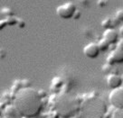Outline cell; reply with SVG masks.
Listing matches in <instances>:
<instances>
[{
	"label": "cell",
	"instance_id": "6",
	"mask_svg": "<svg viewBox=\"0 0 123 118\" xmlns=\"http://www.w3.org/2000/svg\"><path fill=\"white\" fill-rule=\"evenodd\" d=\"M100 52V51L96 42H90L83 48V54L89 59H96Z\"/></svg>",
	"mask_w": 123,
	"mask_h": 118
},
{
	"label": "cell",
	"instance_id": "17",
	"mask_svg": "<svg viewBox=\"0 0 123 118\" xmlns=\"http://www.w3.org/2000/svg\"><path fill=\"white\" fill-rule=\"evenodd\" d=\"M81 11H79L78 9L76 10V12H75V14H74V15H73V19H75V20H78L80 17H81Z\"/></svg>",
	"mask_w": 123,
	"mask_h": 118
},
{
	"label": "cell",
	"instance_id": "11",
	"mask_svg": "<svg viewBox=\"0 0 123 118\" xmlns=\"http://www.w3.org/2000/svg\"><path fill=\"white\" fill-rule=\"evenodd\" d=\"M0 12H1V14H2V15H6L7 17L14 16V12H13V10H12L11 8H8V7L2 8V9L0 10Z\"/></svg>",
	"mask_w": 123,
	"mask_h": 118
},
{
	"label": "cell",
	"instance_id": "20",
	"mask_svg": "<svg viewBox=\"0 0 123 118\" xmlns=\"http://www.w3.org/2000/svg\"><path fill=\"white\" fill-rule=\"evenodd\" d=\"M3 114H4V111H3V109L0 107V117H3Z\"/></svg>",
	"mask_w": 123,
	"mask_h": 118
},
{
	"label": "cell",
	"instance_id": "21",
	"mask_svg": "<svg viewBox=\"0 0 123 118\" xmlns=\"http://www.w3.org/2000/svg\"><path fill=\"white\" fill-rule=\"evenodd\" d=\"M0 118H4V117H0Z\"/></svg>",
	"mask_w": 123,
	"mask_h": 118
},
{
	"label": "cell",
	"instance_id": "19",
	"mask_svg": "<svg viewBox=\"0 0 123 118\" xmlns=\"http://www.w3.org/2000/svg\"><path fill=\"white\" fill-rule=\"evenodd\" d=\"M118 33H119V35H120V36L123 38V25L120 26V28H119V30Z\"/></svg>",
	"mask_w": 123,
	"mask_h": 118
},
{
	"label": "cell",
	"instance_id": "13",
	"mask_svg": "<svg viewBox=\"0 0 123 118\" xmlns=\"http://www.w3.org/2000/svg\"><path fill=\"white\" fill-rule=\"evenodd\" d=\"M112 118H123V109H115L112 114Z\"/></svg>",
	"mask_w": 123,
	"mask_h": 118
},
{
	"label": "cell",
	"instance_id": "3",
	"mask_svg": "<svg viewBox=\"0 0 123 118\" xmlns=\"http://www.w3.org/2000/svg\"><path fill=\"white\" fill-rule=\"evenodd\" d=\"M109 101L115 109H123V87L111 90Z\"/></svg>",
	"mask_w": 123,
	"mask_h": 118
},
{
	"label": "cell",
	"instance_id": "18",
	"mask_svg": "<svg viewBox=\"0 0 123 118\" xmlns=\"http://www.w3.org/2000/svg\"><path fill=\"white\" fill-rule=\"evenodd\" d=\"M98 5L100 7H104L106 6V2L105 1H98Z\"/></svg>",
	"mask_w": 123,
	"mask_h": 118
},
{
	"label": "cell",
	"instance_id": "5",
	"mask_svg": "<svg viewBox=\"0 0 123 118\" xmlns=\"http://www.w3.org/2000/svg\"><path fill=\"white\" fill-rule=\"evenodd\" d=\"M106 82H107L108 87L111 90L123 87V78L116 73L109 74L106 79Z\"/></svg>",
	"mask_w": 123,
	"mask_h": 118
},
{
	"label": "cell",
	"instance_id": "1",
	"mask_svg": "<svg viewBox=\"0 0 123 118\" xmlns=\"http://www.w3.org/2000/svg\"><path fill=\"white\" fill-rule=\"evenodd\" d=\"M14 107L24 117L34 118L42 111L43 97L35 88H23L15 94Z\"/></svg>",
	"mask_w": 123,
	"mask_h": 118
},
{
	"label": "cell",
	"instance_id": "12",
	"mask_svg": "<svg viewBox=\"0 0 123 118\" xmlns=\"http://www.w3.org/2000/svg\"><path fill=\"white\" fill-rule=\"evenodd\" d=\"M6 22H7V25L13 26V25L17 24L18 18H17V17H15V16H10V17H6Z\"/></svg>",
	"mask_w": 123,
	"mask_h": 118
},
{
	"label": "cell",
	"instance_id": "14",
	"mask_svg": "<svg viewBox=\"0 0 123 118\" xmlns=\"http://www.w3.org/2000/svg\"><path fill=\"white\" fill-rule=\"evenodd\" d=\"M116 20L119 22H123V9H119L116 13Z\"/></svg>",
	"mask_w": 123,
	"mask_h": 118
},
{
	"label": "cell",
	"instance_id": "8",
	"mask_svg": "<svg viewBox=\"0 0 123 118\" xmlns=\"http://www.w3.org/2000/svg\"><path fill=\"white\" fill-rule=\"evenodd\" d=\"M18 114H19V113L17 112L16 108L14 107V105L13 106H7L4 109V115L6 117L15 118V116L18 115Z\"/></svg>",
	"mask_w": 123,
	"mask_h": 118
},
{
	"label": "cell",
	"instance_id": "16",
	"mask_svg": "<svg viewBox=\"0 0 123 118\" xmlns=\"http://www.w3.org/2000/svg\"><path fill=\"white\" fill-rule=\"evenodd\" d=\"M17 25H18L19 28H25V20L22 19V18H18Z\"/></svg>",
	"mask_w": 123,
	"mask_h": 118
},
{
	"label": "cell",
	"instance_id": "15",
	"mask_svg": "<svg viewBox=\"0 0 123 118\" xmlns=\"http://www.w3.org/2000/svg\"><path fill=\"white\" fill-rule=\"evenodd\" d=\"M7 26V22H6V19H3V20H0V31L4 30L5 27Z\"/></svg>",
	"mask_w": 123,
	"mask_h": 118
},
{
	"label": "cell",
	"instance_id": "9",
	"mask_svg": "<svg viewBox=\"0 0 123 118\" xmlns=\"http://www.w3.org/2000/svg\"><path fill=\"white\" fill-rule=\"evenodd\" d=\"M97 44H98V47H99L100 51H102V52L107 51L108 50L110 49V47H111V44H110L106 40H104L103 38L100 39V41L97 42Z\"/></svg>",
	"mask_w": 123,
	"mask_h": 118
},
{
	"label": "cell",
	"instance_id": "2",
	"mask_svg": "<svg viewBox=\"0 0 123 118\" xmlns=\"http://www.w3.org/2000/svg\"><path fill=\"white\" fill-rule=\"evenodd\" d=\"M77 10V7L75 4L73 2H65L63 4L60 5L56 8V14L62 19H71L73 18L75 12Z\"/></svg>",
	"mask_w": 123,
	"mask_h": 118
},
{
	"label": "cell",
	"instance_id": "4",
	"mask_svg": "<svg viewBox=\"0 0 123 118\" xmlns=\"http://www.w3.org/2000/svg\"><path fill=\"white\" fill-rule=\"evenodd\" d=\"M107 64L113 66L114 64H120L123 63V49L119 47H116L114 50H112L111 52L109 54L108 58L106 59Z\"/></svg>",
	"mask_w": 123,
	"mask_h": 118
},
{
	"label": "cell",
	"instance_id": "7",
	"mask_svg": "<svg viewBox=\"0 0 123 118\" xmlns=\"http://www.w3.org/2000/svg\"><path fill=\"white\" fill-rule=\"evenodd\" d=\"M102 38L104 40H106L111 45H112V44H116V43L119 42V33L115 29L111 28V29H108V30L104 31Z\"/></svg>",
	"mask_w": 123,
	"mask_h": 118
},
{
	"label": "cell",
	"instance_id": "10",
	"mask_svg": "<svg viewBox=\"0 0 123 118\" xmlns=\"http://www.w3.org/2000/svg\"><path fill=\"white\" fill-rule=\"evenodd\" d=\"M112 24H113V21L111 17H106L102 20L101 22V26L103 27L105 30H108V29H111L112 28Z\"/></svg>",
	"mask_w": 123,
	"mask_h": 118
}]
</instances>
